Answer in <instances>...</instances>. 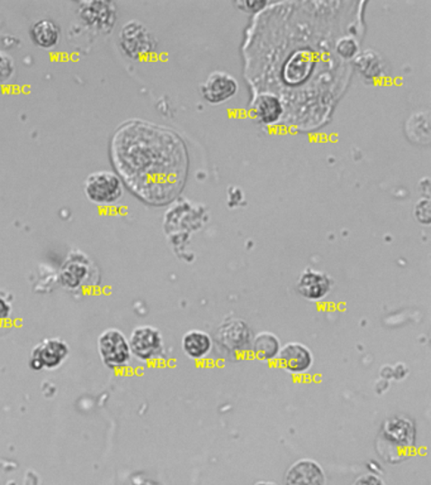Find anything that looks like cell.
Returning <instances> with one entry per match:
<instances>
[{
    "label": "cell",
    "instance_id": "22",
    "mask_svg": "<svg viewBox=\"0 0 431 485\" xmlns=\"http://www.w3.org/2000/svg\"><path fill=\"white\" fill-rule=\"evenodd\" d=\"M14 59L8 53L0 51V85L7 84L14 76Z\"/></svg>",
    "mask_w": 431,
    "mask_h": 485
},
{
    "label": "cell",
    "instance_id": "2",
    "mask_svg": "<svg viewBox=\"0 0 431 485\" xmlns=\"http://www.w3.org/2000/svg\"><path fill=\"white\" fill-rule=\"evenodd\" d=\"M418 427L406 415H393L383 421L380 428L377 449L387 463L398 464L410 455L417 446Z\"/></svg>",
    "mask_w": 431,
    "mask_h": 485
},
{
    "label": "cell",
    "instance_id": "24",
    "mask_svg": "<svg viewBox=\"0 0 431 485\" xmlns=\"http://www.w3.org/2000/svg\"><path fill=\"white\" fill-rule=\"evenodd\" d=\"M13 312L12 305V297L4 291H0V324L8 321Z\"/></svg>",
    "mask_w": 431,
    "mask_h": 485
},
{
    "label": "cell",
    "instance_id": "7",
    "mask_svg": "<svg viewBox=\"0 0 431 485\" xmlns=\"http://www.w3.org/2000/svg\"><path fill=\"white\" fill-rule=\"evenodd\" d=\"M68 355H70V348L67 341L58 337H49L34 346L28 364L32 371L40 372L43 369L53 371V369L60 368L67 362Z\"/></svg>",
    "mask_w": 431,
    "mask_h": 485
},
{
    "label": "cell",
    "instance_id": "10",
    "mask_svg": "<svg viewBox=\"0 0 431 485\" xmlns=\"http://www.w3.org/2000/svg\"><path fill=\"white\" fill-rule=\"evenodd\" d=\"M93 274V265L90 259L84 253L71 252L67 261L61 265L60 283L65 289L77 290L87 283Z\"/></svg>",
    "mask_w": 431,
    "mask_h": 485
},
{
    "label": "cell",
    "instance_id": "25",
    "mask_svg": "<svg viewBox=\"0 0 431 485\" xmlns=\"http://www.w3.org/2000/svg\"><path fill=\"white\" fill-rule=\"evenodd\" d=\"M352 485H387L385 479L381 477L380 474H374V472H365L353 481Z\"/></svg>",
    "mask_w": 431,
    "mask_h": 485
},
{
    "label": "cell",
    "instance_id": "26",
    "mask_svg": "<svg viewBox=\"0 0 431 485\" xmlns=\"http://www.w3.org/2000/svg\"><path fill=\"white\" fill-rule=\"evenodd\" d=\"M415 215H417L418 220L423 224L430 223V202L429 200H421L415 209Z\"/></svg>",
    "mask_w": 431,
    "mask_h": 485
},
{
    "label": "cell",
    "instance_id": "18",
    "mask_svg": "<svg viewBox=\"0 0 431 485\" xmlns=\"http://www.w3.org/2000/svg\"><path fill=\"white\" fill-rule=\"evenodd\" d=\"M283 108L280 99L271 94L259 96L255 105V114L264 124H273L283 115Z\"/></svg>",
    "mask_w": 431,
    "mask_h": 485
},
{
    "label": "cell",
    "instance_id": "28",
    "mask_svg": "<svg viewBox=\"0 0 431 485\" xmlns=\"http://www.w3.org/2000/svg\"><path fill=\"white\" fill-rule=\"evenodd\" d=\"M247 5H248V8L251 9L253 12H257L259 9H262L265 7V2H247Z\"/></svg>",
    "mask_w": 431,
    "mask_h": 485
},
{
    "label": "cell",
    "instance_id": "3",
    "mask_svg": "<svg viewBox=\"0 0 431 485\" xmlns=\"http://www.w3.org/2000/svg\"><path fill=\"white\" fill-rule=\"evenodd\" d=\"M100 361L106 368L120 371L132 361L130 341L120 328H106L98 337Z\"/></svg>",
    "mask_w": 431,
    "mask_h": 485
},
{
    "label": "cell",
    "instance_id": "14",
    "mask_svg": "<svg viewBox=\"0 0 431 485\" xmlns=\"http://www.w3.org/2000/svg\"><path fill=\"white\" fill-rule=\"evenodd\" d=\"M237 90H238V85L236 79L229 74L220 73V71L209 75L202 86V96L211 104H220L233 98Z\"/></svg>",
    "mask_w": 431,
    "mask_h": 485
},
{
    "label": "cell",
    "instance_id": "11",
    "mask_svg": "<svg viewBox=\"0 0 431 485\" xmlns=\"http://www.w3.org/2000/svg\"><path fill=\"white\" fill-rule=\"evenodd\" d=\"M333 278L317 269L306 268L300 274L296 289L300 296L311 302H320L332 292Z\"/></svg>",
    "mask_w": 431,
    "mask_h": 485
},
{
    "label": "cell",
    "instance_id": "20",
    "mask_svg": "<svg viewBox=\"0 0 431 485\" xmlns=\"http://www.w3.org/2000/svg\"><path fill=\"white\" fill-rule=\"evenodd\" d=\"M355 64L357 66L358 70L365 77H370V79L380 76L381 73H382V59L376 52L370 51V49L359 53L355 58Z\"/></svg>",
    "mask_w": 431,
    "mask_h": 485
},
{
    "label": "cell",
    "instance_id": "21",
    "mask_svg": "<svg viewBox=\"0 0 431 485\" xmlns=\"http://www.w3.org/2000/svg\"><path fill=\"white\" fill-rule=\"evenodd\" d=\"M418 130H421L420 133L423 134L425 139L430 142L429 114L418 112L409 119L408 124H406V133L411 140L417 143H420Z\"/></svg>",
    "mask_w": 431,
    "mask_h": 485
},
{
    "label": "cell",
    "instance_id": "23",
    "mask_svg": "<svg viewBox=\"0 0 431 485\" xmlns=\"http://www.w3.org/2000/svg\"><path fill=\"white\" fill-rule=\"evenodd\" d=\"M336 49L343 58H353L358 55L359 46L357 40L352 37H345L337 43Z\"/></svg>",
    "mask_w": 431,
    "mask_h": 485
},
{
    "label": "cell",
    "instance_id": "9",
    "mask_svg": "<svg viewBox=\"0 0 431 485\" xmlns=\"http://www.w3.org/2000/svg\"><path fill=\"white\" fill-rule=\"evenodd\" d=\"M120 42L124 53L130 58H140L153 49V37L139 21L124 24L120 33Z\"/></svg>",
    "mask_w": 431,
    "mask_h": 485
},
{
    "label": "cell",
    "instance_id": "15",
    "mask_svg": "<svg viewBox=\"0 0 431 485\" xmlns=\"http://www.w3.org/2000/svg\"><path fill=\"white\" fill-rule=\"evenodd\" d=\"M181 348L187 358L193 361H202L211 355L214 349V339L206 331L193 328L184 335Z\"/></svg>",
    "mask_w": 431,
    "mask_h": 485
},
{
    "label": "cell",
    "instance_id": "17",
    "mask_svg": "<svg viewBox=\"0 0 431 485\" xmlns=\"http://www.w3.org/2000/svg\"><path fill=\"white\" fill-rule=\"evenodd\" d=\"M31 39L42 49H52L60 40V28L51 20L37 21L31 28Z\"/></svg>",
    "mask_w": 431,
    "mask_h": 485
},
{
    "label": "cell",
    "instance_id": "8",
    "mask_svg": "<svg viewBox=\"0 0 431 485\" xmlns=\"http://www.w3.org/2000/svg\"><path fill=\"white\" fill-rule=\"evenodd\" d=\"M280 368L292 375H304L314 367V353L304 343L289 341L283 344L276 359Z\"/></svg>",
    "mask_w": 431,
    "mask_h": 485
},
{
    "label": "cell",
    "instance_id": "6",
    "mask_svg": "<svg viewBox=\"0 0 431 485\" xmlns=\"http://www.w3.org/2000/svg\"><path fill=\"white\" fill-rule=\"evenodd\" d=\"M84 191L90 202L106 205L118 202L123 195V181L115 172H94L87 176Z\"/></svg>",
    "mask_w": 431,
    "mask_h": 485
},
{
    "label": "cell",
    "instance_id": "27",
    "mask_svg": "<svg viewBox=\"0 0 431 485\" xmlns=\"http://www.w3.org/2000/svg\"><path fill=\"white\" fill-rule=\"evenodd\" d=\"M408 368L405 367V364L399 363V364L393 365L392 367V380L400 381L404 380L406 375H408Z\"/></svg>",
    "mask_w": 431,
    "mask_h": 485
},
{
    "label": "cell",
    "instance_id": "12",
    "mask_svg": "<svg viewBox=\"0 0 431 485\" xmlns=\"http://www.w3.org/2000/svg\"><path fill=\"white\" fill-rule=\"evenodd\" d=\"M285 485H327V474L314 459H299L289 466L283 478Z\"/></svg>",
    "mask_w": 431,
    "mask_h": 485
},
{
    "label": "cell",
    "instance_id": "4",
    "mask_svg": "<svg viewBox=\"0 0 431 485\" xmlns=\"http://www.w3.org/2000/svg\"><path fill=\"white\" fill-rule=\"evenodd\" d=\"M253 331L243 319L228 318L218 328L217 346L228 355H242L251 352Z\"/></svg>",
    "mask_w": 431,
    "mask_h": 485
},
{
    "label": "cell",
    "instance_id": "29",
    "mask_svg": "<svg viewBox=\"0 0 431 485\" xmlns=\"http://www.w3.org/2000/svg\"><path fill=\"white\" fill-rule=\"evenodd\" d=\"M255 485H279V484L274 483V481H257V483H256Z\"/></svg>",
    "mask_w": 431,
    "mask_h": 485
},
{
    "label": "cell",
    "instance_id": "19",
    "mask_svg": "<svg viewBox=\"0 0 431 485\" xmlns=\"http://www.w3.org/2000/svg\"><path fill=\"white\" fill-rule=\"evenodd\" d=\"M310 70V59L305 53H296L295 58L286 66L285 77L287 83L298 84L305 80Z\"/></svg>",
    "mask_w": 431,
    "mask_h": 485
},
{
    "label": "cell",
    "instance_id": "16",
    "mask_svg": "<svg viewBox=\"0 0 431 485\" xmlns=\"http://www.w3.org/2000/svg\"><path fill=\"white\" fill-rule=\"evenodd\" d=\"M283 346L281 339L271 331H261L253 335L251 353L256 359L264 363L276 362L277 356Z\"/></svg>",
    "mask_w": 431,
    "mask_h": 485
},
{
    "label": "cell",
    "instance_id": "1",
    "mask_svg": "<svg viewBox=\"0 0 431 485\" xmlns=\"http://www.w3.org/2000/svg\"><path fill=\"white\" fill-rule=\"evenodd\" d=\"M112 161L134 195L151 205L173 202L185 184L189 159L173 130L142 121L121 125L112 139Z\"/></svg>",
    "mask_w": 431,
    "mask_h": 485
},
{
    "label": "cell",
    "instance_id": "5",
    "mask_svg": "<svg viewBox=\"0 0 431 485\" xmlns=\"http://www.w3.org/2000/svg\"><path fill=\"white\" fill-rule=\"evenodd\" d=\"M130 353L137 361L153 363L165 355V340L161 331L152 325L133 328L130 337Z\"/></svg>",
    "mask_w": 431,
    "mask_h": 485
},
{
    "label": "cell",
    "instance_id": "13",
    "mask_svg": "<svg viewBox=\"0 0 431 485\" xmlns=\"http://www.w3.org/2000/svg\"><path fill=\"white\" fill-rule=\"evenodd\" d=\"M79 15L87 26L103 32H109L117 20V11L112 2L80 3Z\"/></svg>",
    "mask_w": 431,
    "mask_h": 485
}]
</instances>
